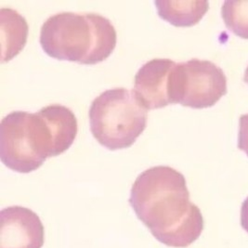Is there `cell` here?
<instances>
[{"label":"cell","instance_id":"6da1fadb","mask_svg":"<svg viewBox=\"0 0 248 248\" xmlns=\"http://www.w3.org/2000/svg\"><path fill=\"white\" fill-rule=\"evenodd\" d=\"M129 203L152 234L168 247L187 248L203 232V215L190 200L184 176L170 167L141 173L132 186Z\"/></svg>","mask_w":248,"mask_h":248},{"label":"cell","instance_id":"7a4b0ae2","mask_svg":"<svg viewBox=\"0 0 248 248\" xmlns=\"http://www.w3.org/2000/svg\"><path fill=\"white\" fill-rule=\"evenodd\" d=\"M78 119L69 108L52 104L37 113L13 112L0 124V158L9 169L30 173L46 159L58 156L74 143Z\"/></svg>","mask_w":248,"mask_h":248},{"label":"cell","instance_id":"3957f363","mask_svg":"<svg viewBox=\"0 0 248 248\" xmlns=\"http://www.w3.org/2000/svg\"><path fill=\"white\" fill-rule=\"evenodd\" d=\"M116 30L96 13L61 12L42 25L40 45L48 56L80 64H97L113 53Z\"/></svg>","mask_w":248,"mask_h":248},{"label":"cell","instance_id":"277c9868","mask_svg":"<svg viewBox=\"0 0 248 248\" xmlns=\"http://www.w3.org/2000/svg\"><path fill=\"white\" fill-rule=\"evenodd\" d=\"M89 115L93 137L102 146L115 151L134 144L146 128L148 110L134 91L118 88L97 97Z\"/></svg>","mask_w":248,"mask_h":248},{"label":"cell","instance_id":"5b68a950","mask_svg":"<svg viewBox=\"0 0 248 248\" xmlns=\"http://www.w3.org/2000/svg\"><path fill=\"white\" fill-rule=\"evenodd\" d=\"M227 93V78L212 62L192 59L177 63L170 75L171 104L193 109L214 106Z\"/></svg>","mask_w":248,"mask_h":248},{"label":"cell","instance_id":"8992f818","mask_svg":"<svg viewBox=\"0 0 248 248\" xmlns=\"http://www.w3.org/2000/svg\"><path fill=\"white\" fill-rule=\"evenodd\" d=\"M45 231L31 209L11 206L0 213V248H41Z\"/></svg>","mask_w":248,"mask_h":248},{"label":"cell","instance_id":"52a82bcc","mask_svg":"<svg viewBox=\"0 0 248 248\" xmlns=\"http://www.w3.org/2000/svg\"><path fill=\"white\" fill-rule=\"evenodd\" d=\"M176 64L170 59H154L137 73L133 91L147 110L159 109L171 104L170 75Z\"/></svg>","mask_w":248,"mask_h":248},{"label":"cell","instance_id":"ba28073f","mask_svg":"<svg viewBox=\"0 0 248 248\" xmlns=\"http://www.w3.org/2000/svg\"><path fill=\"white\" fill-rule=\"evenodd\" d=\"M1 62L11 61L23 50L27 41L28 24L21 14L12 9H1Z\"/></svg>","mask_w":248,"mask_h":248},{"label":"cell","instance_id":"9c48e42d","mask_svg":"<svg viewBox=\"0 0 248 248\" xmlns=\"http://www.w3.org/2000/svg\"><path fill=\"white\" fill-rule=\"evenodd\" d=\"M159 16L174 26L190 27L208 12L207 1H155Z\"/></svg>","mask_w":248,"mask_h":248},{"label":"cell","instance_id":"30bf717a","mask_svg":"<svg viewBox=\"0 0 248 248\" xmlns=\"http://www.w3.org/2000/svg\"><path fill=\"white\" fill-rule=\"evenodd\" d=\"M221 15L231 32L248 39V1H226L221 8Z\"/></svg>","mask_w":248,"mask_h":248},{"label":"cell","instance_id":"8fae6325","mask_svg":"<svg viewBox=\"0 0 248 248\" xmlns=\"http://www.w3.org/2000/svg\"><path fill=\"white\" fill-rule=\"evenodd\" d=\"M238 148L245 152L248 156V113L240 117L239 133H238Z\"/></svg>","mask_w":248,"mask_h":248},{"label":"cell","instance_id":"7c38bea8","mask_svg":"<svg viewBox=\"0 0 248 248\" xmlns=\"http://www.w3.org/2000/svg\"><path fill=\"white\" fill-rule=\"evenodd\" d=\"M241 225L248 233V197L244 201L241 208Z\"/></svg>","mask_w":248,"mask_h":248},{"label":"cell","instance_id":"4fadbf2b","mask_svg":"<svg viewBox=\"0 0 248 248\" xmlns=\"http://www.w3.org/2000/svg\"><path fill=\"white\" fill-rule=\"evenodd\" d=\"M244 80H245V82L247 83L248 85V66L247 68V70H246V73H245V78H244Z\"/></svg>","mask_w":248,"mask_h":248}]
</instances>
